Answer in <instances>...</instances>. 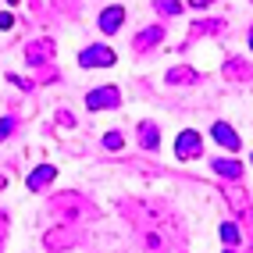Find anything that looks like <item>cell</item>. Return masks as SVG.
<instances>
[{"instance_id": "6da1fadb", "label": "cell", "mask_w": 253, "mask_h": 253, "mask_svg": "<svg viewBox=\"0 0 253 253\" xmlns=\"http://www.w3.org/2000/svg\"><path fill=\"white\" fill-rule=\"evenodd\" d=\"M79 61L86 64V68H107V64H114V50L111 46H104V43H96V46H89V50H82L79 54Z\"/></svg>"}, {"instance_id": "7a4b0ae2", "label": "cell", "mask_w": 253, "mask_h": 253, "mask_svg": "<svg viewBox=\"0 0 253 253\" xmlns=\"http://www.w3.org/2000/svg\"><path fill=\"white\" fill-rule=\"evenodd\" d=\"M118 100H122V96H118V89H114V86H104V89H93V93L86 96V107H89V111H100V107H118Z\"/></svg>"}, {"instance_id": "3957f363", "label": "cell", "mask_w": 253, "mask_h": 253, "mask_svg": "<svg viewBox=\"0 0 253 253\" xmlns=\"http://www.w3.org/2000/svg\"><path fill=\"white\" fill-rule=\"evenodd\" d=\"M175 154H178L182 161H189V157H196V154H200V136H196L193 128H185L182 136L175 139Z\"/></svg>"}, {"instance_id": "277c9868", "label": "cell", "mask_w": 253, "mask_h": 253, "mask_svg": "<svg viewBox=\"0 0 253 253\" xmlns=\"http://www.w3.org/2000/svg\"><path fill=\"white\" fill-rule=\"evenodd\" d=\"M125 22V7H104V14H100V32H118Z\"/></svg>"}, {"instance_id": "5b68a950", "label": "cell", "mask_w": 253, "mask_h": 253, "mask_svg": "<svg viewBox=\"0 0 253 253\" xmlns=\"http://www.w3.org/2000/svg\"><path fill=\"white\" fill-rule=\"evenodd\" d=\"M54 175H57V168H54V164H43V168H36V171L29 175V189H43V185H46L50 178H54Z\"/></svg>"}, {"instance_id": "8992f818", "label": "cell", "mask_w": 253, "mask_h": 253, "mask_svg": "<svg viewBox=\"0 0 253 253\" xmlns=\"http://www.w3.org/2000/svg\"><path fill=\"white\" fill-rule=\"evenodd\" d=\"M211 132H214V139L221 143V146H228V150H239V136H235V132H232L228 125H221V122H217Z\"/></svg>"}, {"instance_id": "52a82bcc", "label": "cell", "mask_w": 253, "mask_h": 253, "mask_svg": "<svg viewBox=\"0 0 253 253\" xmlns=\"http://www.w3.org/2000/svg\"><path fill=\"white\" fill-rule=\"evenodd\" d=\"M214 171H217V175H228V178H235V175L243 171V168L235 164V161H214Z\"/></svg>"}, {"instance_id": "ba28073f", "label": "cell", "mask_w": 253, "mask_h": 253, "mask_svg": "<svg viewBox=\"0 0 253 253\" xmlns=\"http://www.w3.org/2000/svg\"><path fill=\"white\" fill-rule=\"evenodd\" d=\"M139 139H143V146L154 150V146H157V128H154V125H143V128H139Z\"/></svg>"}, {"instance_id": "9c48e42d", "label": "cell", "mask_w": 253, "mask_h": 253, "mask_svg": "<svg viewBox=\"0 0 253 253\" xmlns=\"http://www.w3.org/2000/svg\"><path fill=\"white\" fill-rule=\"evenodd\" d=\"M104 146H107V150H122V146H125L122 132H107V136H104Z\"/></svg>"}, {"instance_id": "30bf717a", "label": "cell", "mask_w": 253, "mask_h": 253, "mask_svg": "<svg viewBox=\"0 0 253 253\" xmlns=\"http://www.w3.org/2000/svg\"><path fill=\"white\" fill-rule=\"evenodd\" d=\"M221 235H225V243H239V228L235 225H221Z\"/></svg>"}, {"instance_id": "8fae6325", "label": "cell", "mask_w": 253, "mask_h": 253, "mask_svg": "<svg viewBox=\"0 0 253 253\" xmlns=\"http://www.w3.org/2000/svg\"><path fill=\"white\" fill-rule=\"evenodd\" d=\"M50 54V43H43V46H36V50H29V61H43Z\"/></svg>"}, {"instance_id": "7c38bea8", "label": "cell", "mask_w": 253, "mask_h": 253, "mask_svg": "<svg viewBox=\"0 0 253 253\" xmlns=\"http://www.w3.org/2000/svg\"><path fill=\"white\" fill-rule=\"evenodd\" d=\"M161 36V29H150V32H139V43H154Z\"/></svg>"}, {"instance_id": "4fadbf2b", "label": "cell", "mask_w": 253, "mask_h": 253, "mask_svg": "<svg viewBox=\"0 0 253 253\" xmlns=\"http://www.w3.org/2000/svg\"><path fill=\"white\" fill-rule=\"evenodd\" d=\"M7 132H11V122H0V139H4Z\"/></svg>"}]
</instances>
